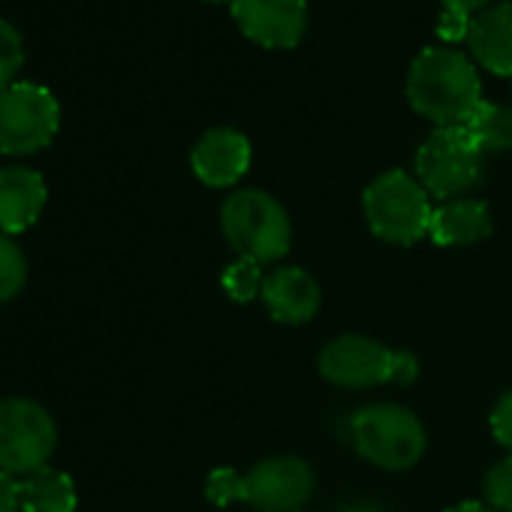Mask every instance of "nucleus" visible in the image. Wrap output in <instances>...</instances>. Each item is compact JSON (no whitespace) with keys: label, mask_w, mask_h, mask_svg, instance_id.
Instances as JSON below:
<instances>
[{"label":"nucleus","mask_w":512,"mask_h":512,"mask_svg":"<svg viewBox=\"0 0 512 512\" xmlns=\"http://www.w3.org/2000/svg\"><path fill=\"white\" fill-rule=\"evenodd\" d=\"M410 106L437 127H458L482 100L473 61L452 46H428L407 73Z\"/></svg>","instance_id":"obj_1"},{"label":"nucleus","mask_w":512,"mask_h":512,"mask_svg":"<svg viewBox=\"0 0 512 512\" xmlns=\"http://www.w3.org/2000/svg\"><path fill=\"white\" fill-rule=\"evenodd\" d=\"M220 229L238 256L256 263H275L287 256L293 226L284 205L266 190H235L220 208Z\"/></svg>","instance_id":"obj_2"},{"label":"nucleus","mask_w":512,"mask_h":512,"mask_svg":"<svg viewBox=\"0 0 512 512\" xmlns=\"http://www.w3.org/2000/svg\"><path fill=\"white\" fill-rule=\"evenodd\" d=\"M362 205L374 235L389 244H416L431 229V196L419 178L407 175L404 169L377 175L368 184Z\"/></svg>","instance_id":"obj_3"},{"label":"nucleus","mask_w":512,"mask_h":512,"mask_svg":"<svg viewBox=\"0 0 512 512\" xmlns=\"http://www.w3.org/2000/svg\"><path fill=\"white\" fill-rule=\"evenodd\" d=\"M320 374L341 389H365L383 383H413L419 362L413 353L389 350L365 335H341L320 353Z\"/></svg>","instance_id":"obj_4"},{"label":"nucleus","mask_w":512,"mask_h":512,"mask_svg":"<svg viewBox=\"0 0 512 512\" xmlns=\"http://www.w3.org/2000/svg\"><path fill=\"white\" fill-rule=\"evenodd\" d=\"M350 434L356 452L383 470H407L425 452L422 422L398 404L362 407L350 422Z\"/></svg>","instance_id":"obj_5"},{"label":"nucleus","mask_w":512,"mask_h":512,"mask_svg":"<svg viewBox=\"0 0 512 512\" xmlns=\"http://www.w3.org/2000/svg\"><path fill=\"white\" fill-rule=\"evenodd\" d=\"M58 446L52 413L31 398H0V470L31 476L46 467Z\"/></svg>","instance_id":"obj_6"},{"label":"nucleus","mask_w":512,"mask_h":512,"mask_svg":"<svg viewBox=\"0 0 512 512\" xmlns=\"http://www.w3.org/2000/svg\"><path fill=\"white\" fill-rule=\"evenodd\" d=\"M61 127L55 94L37 82H16L0 91V151L28 157L52 145Z\"/></svg>","instance_id":"obj_7"},{"label":"nucleus","mask_w":512,"mask_h":512,"mask_svg":"<svg viewBox=\"0 0 512 512\" xmlns=\"http://www.w3.org/2000/svg\"><path fill=\"white\" fill-rule=\"evenodd\" d=\"M416 178L428 196L461 199L482 181V154L461 127H434L416 151Z\"/></svg>","instance_id":"obj_8"},{"label":"nucleus","mask_w":512,"mask_h":512,"mask_svg":"<svg viewBox=\"0 0 512 512\" xmlns=\"http://www.w3.org/2000/svg\"><path fill=\"white\" fill-rule=\"evenodd\" d=\"M247 503L256 512H299L314 494V470L305 458L278 455L244 473Z\"/></svg>","instance_id":"obj_9"},{"label":"nucleus","mask_w":512,"mask_h":512,"mask_svg":"<svg viewBox=\"0 0 512 512\" xmlns=\"http://www.w3.org/2000/svg\"><path fill=\"white\" fill-rule=\"evenodd\" d=\"M232 19L253 43L293 49L308 31V0H232Z\"/></svg>","instance_id":"obj_10"},{"label":"nucleus","mask_w":512,"mask_h":512,"mask_svg":"<svg viewBox=\"0 0 512 512\" xmlns=\"http://www.w3.org/2000/svg\"><path fill=\"white\" fill-rule=\"evenodd\" d=\"M190 166L208 187H232L250 169V142L232 127H211L193 145Z\"/></svg>","instance_id":"obj_11"},{"label":"nucleus","mask_w":512,"mask_h":512,"mask_svg":"<svg viewBox=\"0 0 512 512\" xmlns=\"http://www.w3.org/2000/svg\"><path fill=\"white\" fill-rule=\"evenodd\" d=\"M49 199V187L37 169L4 166L0 169V232L19 235L31 229Z\"/></svg>","instance_id":"obj_12"},{"label":"nucleus","mask_w":512,"mask_h":512,"mask_svg":"<svg viewBox=\"0 0 512 512\" xmlns=\"http://www.w3.org/2000/svg\"><path fill=\"white\" fill-rule=\"evenodd\" d=\"M266 311L278 323H308L320 308V284L299 266H284L266 275L263 293H260Z\"/></svg>","instance_id":"obj_13"},{"label":"nucleus","mask_w":512,"mask_h":512,"mask_svg":"<svg viewBox=\"0 0 512 512\" xmlns=\"http://www.w3.org/2000/svg\"><path fill=\"white\" fill-rule=\"evenodd\" d=\"M473 58L497 73L512 76V4H497L473 16L467 34Z\"/></svg>","instance_id":"obj_14"},{"label":"nucleus","mask_w":512,"mask_h":512,"mask_svg":"<svg viewBox=\"0 0 512 512\" xmlns=\"http://www.w3.org/2000/svg\"><path fill=\"white\" fill-rule=\"evenodd\" d=\"M491 232V211L479 199H449L431 214V241L440 247H458L482 241Z\"/></svg>","instance_id":"obj_15"},{"label":"nucleus","mask_w":512,"mask_h":512,"mask_svg":"<svg viewBox=\"0 0 512 512\" xmlns=\"http://www.w3.org/2000/svg\"><path fill=\"white\" fill-rule=\"evenodd\" d=\"M79 494L70 473L43 467L22 482V512H76Z\"/></svg>","instance_id":"obj_16"},{"label":"nucleus","mask_w":512,"mask_h":512,"mask_svg":"<svg viewBox=\"0 0 512 512\" xmlns=\"http://www.w3.org/2000/svg\"><path fill=\"white\" fill-rule=\"evenodd\" d=\"M458 127L464 130V136L473 142V148L482 157L512 148V109L509 106L479 100L476 109Z\"/></svg>","instance_id":"obj_17"},{"label":"nucleus","mask_w":512,"mask_h":512,"mask_svg":"<svg viewBox=\"0 0 512 512\" xmlns=\"http://www.w3.org/2000/svg\"><path fill=\"white\" fill-rule=\"evenodd\" d=\"M263 284H266L263 263L247 260V256H238L223 272V290L232 302H253L263 293Z\"/></svg>","instance_id":"obj_18"},{"label":"nucleus","mask_w":512,"mask_h":512,"mask_svg":"<svg viewBox=\"0 0 512 512\" xmlns=\"http://www.w3.org/2000/svg\"><path fill=\"white\" fill-rule=\"evenodd\" d=\"M28 284V260L22 247L0 232V302L16 299Z\"/></svg>","instance_id":"obj_19"},{"label":"nucleus","mask_w":512,"mask_h":512,"mask_svg":"<svg viewBox=\"0 0 512 512\" xmlns=\"http://www.w3.org/2000/svg\"><path fill=\"white\" fill-rule=\"evenodd\" d=\"M25 64V46H22V34L0 19V91H7L10 85H16V76Z\"/></svg>","instance_id":"obj_20"},{"label":"nucleus","mask_w":512,"mask_h":512,"mask_svg":"<svg viewBox=\"0 0 512 512\" xmlns=\"http://www.w3.org/2000/svg\"><path fill=\"white\" fill-rule=\"evenodd\" d=\"M205 494L214 506H229L235 500H247V482L238 470L232 467H217L205 479Z\"/></svg>","instance_id":"obj_21"},{"label":"nucleus","mask_w":512,"mask_h":512,"mask_svg":"<svg viewBox=\"0 0 512 512\" xmlns=\"http://www.w3.org/2000/svg\"><path fill=\"white\" fill-rule=\"evenodd\" d=\"M485 503L497 512H512V455L491 464L482 479Z\"/></svg>","instance_id":"obj_22"},{"label":"nucleus","mask_w":512,"mask_h":512,"mask_svg":"<svg viewBox=\"0 0 512 512\" xmlns=\"http://www.w3.org/2000/svg\"><path fill=\"white\" fill-rule=\"evenodd\" d=\"M491 434L497 437L500 446L512 452V389L500 395V401L491 410Z\"/></svg>","instance_id":"obj_23"},{"label":"nucleus","mask_w":512,"mask_h":512,"mask_svg":"<svg viewBox=\"0 0 512 512\" xmlns=\"http://www.w3.org/2000/svg\"><path fill=\"white\" fill-rule=\"evenodd\" d=\"M470 22H473V16H467V13L443 10V16H440V22H437V37H440V40H446V43L467 40V34H470Z\"/></svg>","instance_id":"obj_24"},{"label":"nucleus","mask_w":512,"mask_h":512,"mask_svg":"<svg viewBox=\"0 0 512 512\" xmlns=\"http://www.w3.org/2000/svg\"><path fill=\"white\" fill-rule=\"evenodd\" d=\"M0 512H22V482L0 470Z\"/></svg>","instance_id":"obj_25"},{"label":"nucleus","mask_w":512,"mask_h":512,"mask_svg":"<svg viewBox=\"0 0 512 512\" xmlns=\"http://www.w3.org/2000/svg\"><path fill=\"white\" fill-rule=\"evenodd\" d=\"M443 10H455V13H482L488 0H440Z\"/></svg>","instance_id":"obj_26"},{"label":"nucleus","mask_w":512,"mask_h":512,"mask_svg":"<svg viewBox=\"0 0 512 512\" xmlns=\"http://www.w3.org/2000/svg\"><path fill=\"white\" fill-rule=\"evenodd\" d=\"M446 512H497V509H491L488 503H479V500H464V503H458V506H452Z\"/></svg>","instance_id":"obj_27"},{"label":"nucleus","mask_w":512,"mask_h":512,"mask_svg":"<svg viewBox=\"0 0 512 512\" xmlns=\"http://www.w3.org/2000/svg\"><path fill=\"white\" fill-rule=\"evenodd\" d=\"M299 512H302V509H299Z\"/></svg>","instance_id":"obj_28"}]
</instances>
